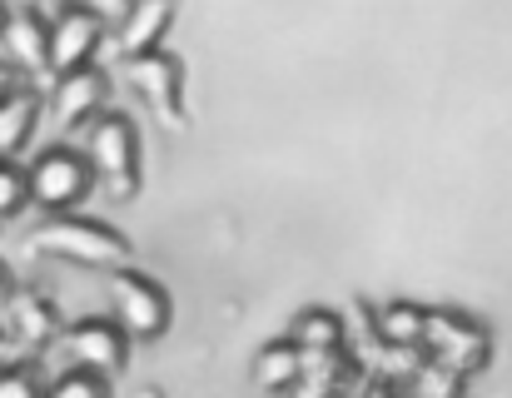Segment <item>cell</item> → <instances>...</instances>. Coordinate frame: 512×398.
<instances>
[{
	"label": "cell",
	"mask_w": 512,
	"mask_h": 398,
	"mask_svg": "<svg viewBox=\"0 0 512 398\" xmlns=\"http://www.w3.org/2000/svg\"><path fill=\"white\" fill-rule=\"evenodd\" d=\"M80 155L95 170V185H110L115 195H130L140 185V135L120 110H100L85 120Z\"/></svg>",
	"instance_id": "1"
},
{
	"label": "cell",
	"mask_w": 512,
	"mask_h": 398,
	"mask_svg": "<svg viewBox=\"0 0 512 398\" xmlns=\"http://www.w3.org/2000/svg\"><path fill=\"white\" fill-rule=\"evenodd\" d=\"M95 190V170L75 145H50L25 170V204H40L45 214H70Z\"/></svg>",
	"instance_id": "2"
},
{
	"label": "cell",
	"mask_w": 512,
	"mask_h": 398,
	"mask_svg": "<svg viewBox=\"0 0 512 398\" xmlns=\"http://www.w3.org/2000/svg\"><path fill=\"white\" fill-rule=\"evenodd\" d=\"M100 40H105V15L95 5H85V0L55 5V15L45 20V70L70 75V70L95 65Z\"/></svg>",
	"instance_id": "3"
},
{
	"label": "cell",
	"mask_w": 512,
	"mask_h": 398,
	"mask_svg": "<svg viewBox=\"0 0 512 398\" xmlns=\"http://www.w3.org/2000/svg\"><path fill=\"white\" fill-rule=\"evenodd\" d=\"M35 244L45 254H60V259H75V264H90V269H120L130 259V244H125L120 229L80 219V214H55L50 224H40Z\"/></svg>",
	"instance_id": "4"
},
{
	"label": "cell",
	"mask_w": 512,
	"mask_h": 398,
	"mask_svg": "<svg viewBox=\"0 0 512 398\" xmlns=\"http://www.w3.org/2000/svg\"><path fill=\"white\" fill-rule=\"evenodd\" d=\"M423 349L433 364L453 369L458 379H473L488 369L493 359V334L473 319V314H453V309H428V334Z\"/></svg>",
	"instance_id": "5"
},
{
	"label": "cell",
	"mask_w": 512,
	"mask_h": 398,
	"mask_svg": "<svg viewBox=\"0 0 512 398\" xmlns=\"http://www.w3.org/2000/svg\"><path fill=\"white\" fill-rule=\"evenodd\" d=\"M105 294H110V319L130 334V339H160L170 329V294L140 274V269H110L105 279Z\"/></svg>",
	"instance_id": "6"
},
{
	"label": "cell",
	"mask_w": 512,
	"mask_h": 398,
	"mask_svg": "<svg viewBox=\"0 0 512 398\" xmlns=\"http://www.w3.org/2000/svg\"><path fill=\"white\" fill-rule=\"evenodd\" d=\"M55 339H65V354H70L75 369H90V374H105V379L120 374L125 359H130V334L105 314H85Z\"/></svg>",
	"instance_id": "7"
},
{
	"label": "cell",
	"mask_w": 512,
	"mask_h": 398,
	"mask_svg": "<svg viewBox=\"0 0 512 398\" xmlns=\"http://www.w3.org/2000/svg\"><path fill=\"white\" fill-rule=\"evenodd\" d=\"M105 95H110V75L95 70V65H85V70L55 75L45 110H50V120H55L60 130H75V125H85L90 115L105 110Z\"/></svg>",
	"instance_id": "8"
},
{
	"label": "cell",
	"mask_w": 512,
	"mask_h": 398,
	"mask_svg": "<svg viewBox=\"0 0 512 398\" xmlns=\"http://www.w3.org/2000/svg\"><path fill=\"white\" fill-rule=\"evenodd\" d=\"M0 334H5V344L40 349L60 334V309L35 289H10L5 304H0Z\"/></svg>",
	"instance_id": "9"
},
{
	"label": "cell",
	"mask_w": 512,
	"mask_h": 398,
	"mask_svg": "<svg viewBox=\"0 0 512 398\" xmlns=\"http://www.w3.org/2000/svg\"><path fill=\"white\" fill-rule=\"evenodd\" d=\"M0 65L15 75H40L45 70V15L35 5H15L0 20Z\"/></svg>",
	"instance_id": "10"
},
{
	"label": "cell",
	"mask_w": 512,
	"mask_h": 398,
	"mask_svg": "<svg viewBox=\"0 0 512 398\" xmlns=\"http://www.w3.org/2000/svg\"><path fill=\"white\" fill-rule=\"evenodd\" d=\"M174 25V0H125L120 5V25H115V45L125 60L160 50L165 30Z\"/></svg>",
	"instance_id": "11"
},
{
	"label": "cell",
	"mask_w": 512,
	"mask_h": 398,
	"mask_svg": "<svg viewBox=\"0 0 512 398\" xmlns=\"http://www.w3.org/2000/svg\"><path fill=\"white\" fill-rule=\"evenodd\" d=\"M130 85L170 120L179 125V95H184V75H179V60L165 50H150V55H135L130 60Z\"/></svg>",
	"instance_id": "12"
},
{
	"label": "cell",
	"mask_w": 512,
	"mask_h": 398,
	"mask_svg": "<svg viewBox=\"0 0 512 398\" xmlns=\"http://www.w3.org/2000/svg\"><path fill=\"white\" fill-rule=\"evenodd\" d=\"M40 110H45V100L35 90H25V85H10L0 95V160H15L30 145Z\"/></svg>",
	"instance_id": "13"
},
{
	"label": "cell",
	"mask_w": 512,
	"mask_h": 398,
	"mask_svg": "<svg viewBox=\"0 0 512 398\" xmlns=\"http://www.w3.org/2000/svg\"><path fill=\"white\" fill-rule=\"evenodd\" d=\"M428 334V309L413 299H388L373 309V339L388 349H423Z\"/></svg>",
	"instance_id": "14"
},
{
	"label": "cell",
	"mask_w": 512,
	"mask_h": 398,
	"mask_svg": "<svg viewBox=\"0 0 512 398\" xmlns=\"http://www.w3.org/2000/svg\"><path fill=\"white\" fill-rule=\"evenodd\" d=\"M304 364H309V354H304L299 344H289V339L264 344V349L254 354V384L269 389V394H289V389L299 384Z\"/></svg>",
	"instance_id": "15"
},
{
	"label": "cell",
	"mask_w": 512,
	"mask_h": 398,
	"mask_svg": "<svg viewBox=\"0 0 512 398\" xmlns=\"http://www.w3.org/2000/svg\"><path fill=\"white\" fill-rule=\"evenodd\" d=\"M289 344H299L309 359L339 354V349H343V319L334 314V309H304V314H294Z\"/></svg>",
	"instance_id": "16"
},
{
	"label": "cell",
	"mask_w": 512,
	"mask_h": 398,
	"mask_svg": "<svg viewBox=\"0 0 512 398\" xmlns=\"http://www.w3.org/2000/svg\"><path fill=\"white\" fill-rule=\"evenodd\" d=\"M403 384H408L403 398H463V379H458L453 369L433 364V359H418V369H413Z\"/></svg>",
	"instance_id": "17"
},
{
	"label": "cell",
	"mask_w": 512,
	"mask_h": 398,
	"mask_svg": "<svg viewBox=\"0 0 512 398\" xmlns=\"http://www.w3.org/2000/svg\"><path fill=\"white\" fill-rule=\"evenodd\" d=\"M45 398H110V379L90 369H65L60 379L45 384Z\"/></svg>",
	"instance_id": "18"
},
{
	"label": "cell",
	"mask_w": 512,
	"mask_h": 398,
	"mask_svg": "<svg viewBox=\"0 0 512 398\" xmlns=\"http://www.w3.org/2000/svg\"><path fill=\"white\" fill-rule=\"evenodd\" d=\"M0 398H45V384L25 364H0Z\"/></svg>",
	"instance_id": "19"
},
{
	"label": "cell",
	"mask_w": 512,
	"mask_h": 398,
	"mask_svg": "<svg viewBox=\"0 0 512 398\" xmlns=\"http://www.w3.org/2000/svg\"><path fill=\"white\" fill-rule=\"evenodd\" d=\"M25 209V170L15 160H0V219Z\"/></svg>",
	"instance_id": "20"
},
{
	"label": "cell",
	"mask_w": 512,
	"mask_h": 398,
	"mask_svg": "<svg viewBox=\"0 0 512 398\" xmlns=\"http://www.w3.org/2000/svg\"><path fill=\"white\" fill-rule=\"evenodd\" d=\"M10 85H20V75H15V70H10V65H0V95H5V90H10Z\"/></svg>",
	"instance_id": "21"
},
{
	"label": "cell",
	"mask_w": 512,
	"mask_h": 398,
	"mask_svg": "<svg viewBox=\"0 0 512 398\" xmlns=\"http://www.w3.org/2000/svg\"><path fill=\"white\" fill-rule=\"evenodd\" d=\"M10 289H15V284H10V269L0 264V304H5V294H10Z\"/></svg>",
	"instance_id": "22"
},
{
	"label": "cell",
	"mask_w": 512,
	"mask_h": 398,
	"mask_svg": "<svg viewBox=\"0 0 512 398\" xmlns=\"http://www.w3.org/2000/svg\"><path fill=\"white\" fill-rule=\"evenodd\" d=\"M15 5H30V0H0V10H15Z\"/></svg>",
	"instance_id": "23"
},
{
	"label": "cell",
	"mask_w": 512,
	"mask_h": 398,
	"mask_svg": "<svg viewBox=\"0 0 512 398\" xmlns=\"http://www.w3.org/2000/svg\"><path fill=\"white\" fill-rule=\"evenodd\" d=\"M105 5H125V0H105Z\"/></svg>",
	"instance_id": "24"
},
{
	"label": "cell",
	"mask_w": 512,
	"mask_h": 398,
	"mask_svg": "<svg viewBox=\"0 0 512 398\" xmlns=\"http://www.w3.org/2000/svg\"><path fill=\"white\" fill-rule=\"evenodd\" d=\"M0 349H5V334H0Z\"/></svg>",
	"instance_id": "25"
},
{
	"label": "cell",
	"mask_w": 512,
	"mask_h": 398,
	"mask_svg": "<svg viewBox=\"0 0 512 398\" xmlns=\"http://www.w3.org/2000/svg\"><path fill=\"white\" fill-rule=\"evenodd\" d=\"M0 20H5V10H0Z\"/></svg>",
	"instance_id": "26"
},
{
	"label": "cell",
	"mask_w": 512,
	"mask_h": 398,
	"mask_svg": "<svg viewBox=\"0 0 512 398\" xmlns=\"http://www.w3.org/2000/svg\"><path fill=\"white\" fill-rule=\"evenodd\" d=\"M145 398H155V394H145Z\"/></svg>",
	"instance_id": "27"
}]
</instances>
